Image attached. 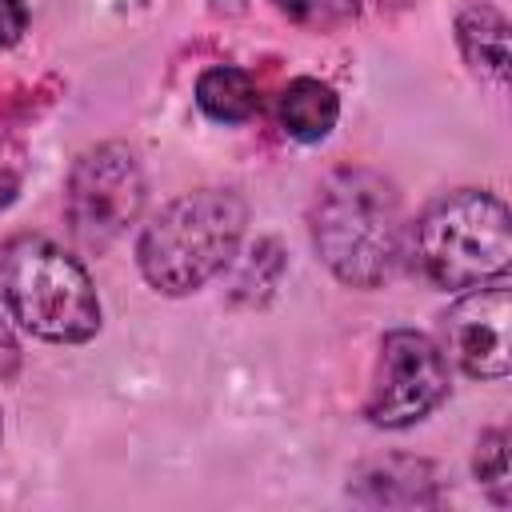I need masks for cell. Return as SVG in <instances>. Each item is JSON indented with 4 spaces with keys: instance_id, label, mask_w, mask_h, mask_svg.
Instances as JSON below:
<instances>
[{
    "instance_id": "obj_1",
    "label": "cell",
    "mask_w": 512,
    "mask_h": 512,
    "mask_svg": "<svg viewBox=\"0 0 512 512\" xmlns=\"http://www.w3.org/2000/svg\"><path fill=\"white\" fill-rule=\"evenodd\" d=\"M308 236L340 284H388L408 252V224L396 184L364 164L328 172L308 208Z\"/></svg>"
},
{
    "instance_id": "obj_2",
    "label": "cell",
    "mask_w": 512,
    "mask_h": 512,
    "mask_svg": "<svg viewBox=\"0 0 512 512\" xmlns=\"http://www.w3.org/2000/svg\"><path fill=\"white\" fill-rule=\"evenodd\" d=\"M248 228V204L232 188H196L168 200L136 240L140 276L164 296H188L220 276Z\"/></svg>"
},
{
    "instance_id": "obj_3",
    "label": "cell",
    "mask_w": 512,
    "mask_h": 512,
    "mask_svg": "<svg viewBox=\"0 0 512 512\" xmlns=\"http://www.w3.org/2000/svg\"><path fill=\"white\" fill-rule=\"evenodd\" d=\"M0 300L24 332L48 344H84L100 332L88 268L48 236L24 232L0 244Z\"/></svg>"
},
{
    "instance_id": "obj_4",
    "label": "cell",
    "mask_w": 512,
    "mask_h": 512,
    "mask_svg": "<svg viewBox=\"0 0 512 512\" xmlns=\"http://www.w3.org/2000/svg\"><path fill=\"white\" fill-rule=\"evenodd\" d=\"M420 276L444 292L504 280L512 264L508 204L484 188H456L432 200L408 232Z\"/></svg>"
},
{
    "instance_id": "obj_5",
    "label": "cell",
    "mask_w": 512,
    "mask_h": 512,
    "mask_svg": "<svg viewBox=\"0 0 512 512\" xmlns=\"http://www.w3.org/2000/svg\"><path fill=\"white\" fill-rule=\"evenodd\" d=\"M144 172L128 144L104 140L80 152L64 180V216L84 248H108L120 240L144 208Z\"/></svg>"
},
{
    "instance_id": "obj_6",
    "label": "cell",
    "mask_w": 512,
    "mask_h": 512,
    "mask_svg": "<svg viewBox=\"0 0 512 512\" xmlns=\"http://www.w3.org/2000/svg\"><path fill=\"white\" fill-rule=\"evenodd\" d=\"M448 396V360L444 348L416 332V328H392L380 340L372 388L364 400V416L376 428L400 432L420 424L428 412L440 408Z\"/></svg>"
},
{
    "instance_id": "obj_7",
    "label": "cell",
    "mask_w": 512,
    "mask_h": 512,
    "mask_svg": "<svg viewBox=\"0 0 512 512\" xmlns=\"http://www.w3.org/2000/svg\"><path fill=\"white\" fill-rule=\"evenodd\" d=\"M512 292L504 280L464 288L460 300L444 312V352L472 380H504L512 368L508 352Z\"/></svg>"
},
{
    "instance_id": "obj_8",
    "label": "cell",
    "mask_w": 512,
    "mask_h": 512,
    "mask_svg": "<svg viewBox=\"0 0 512 512\" xmlns=\"http://www.w3.org/2000/svg\"><path fill=\"white\" fill-rule=\"evenodd\" d=\"M348 492H352V500L372 504V508H432L440 500L432 464L416 460V456L372 460L368 468L356 472Z\"/></svg>"
},
{
    "instance_id": "obj_9",
    "label": "cell",
    "mask_w": 512,
    "mask_h": 512,
    "mask_svg": "<svg viewBox=\"0 0 512 512\" xmlns=\"http://www.w3.org/2000/svg\"><path fill=\"white\" fill-rule=\"evenodd\" d=\"M452 32H456V48H460L464 64L480 80L504 88L508 84V20H504V12L492 4H468V8H460Z\"/></svg>"
},
{
    "instance_id": "obj_10",
    "label": "cell",
    "mask_w": 512,
    "mask_h": 512,
    "mask_svg": "<svg viewBox=\"0 0 512 512\" xmlns=\"http://www.w3.org/2000/svg\"><path fill=\"white\" fill-rule=\"evenodd\" d=\"M276 116H280L284 136H292L300 144H320V140H328V132L340 120V96L332 84H324L316 76H296L284 84Z\"/></svg>"
},
{
    "instance_id": "obj_11",
    "label": "cell",
    "mask_w": 512,
    "mask_h": 512,
    "mask_svg": "<svg viewBox=\"0 0 512 512\" xmlns=\"http://www.w3.org/2000/svg\"><path fill=\"white\" fill-rule=\"evenodd\" d=\"M196 108L216 124H244L256 116L260 96L244 68L236 64H212L196 76Z\"/></svg>"
},
{
    "instance_id": "obj_12",
    "label": "cell",
    "mask_w": 512,
    "mask_h": 512,
    "mask_svg": "<svg viewBox=\"0 0 512 512\" xmlns=\"http://www.w3.org/2000/svg\"><path fill=\"white\" fill-rule=\"evenodd\" d=\"M472 472H476L480 488L488 492V500H492L496 508H508V500H512V480H508V432H504V428H488V432L476 440Z\"/></svg>"
},
{
    "instance_id": "obj_13",
    "label": "cell",
    "mask_w": 512,
    "mask_h": 512,
    "mask_svg": "<svg viewBox=\"0 0 512 512\" xmlns=\"http://www.w3.org/2000/svg\"><path fill=\"white\" fill-rule=\"evenodd\" d=\"M268 4L284 12L292 24L312 32H332L360 16V0H268Z\"/></svg>"
},
{
    "instance_id": "obj_14",
    "label": "cell",
    "mask_w": 512,
    "mask_h": 512,
    "mask_svg": "<svg viewBox=\"0 0 512 512\" xmlns=\"http://www.w3.org/2000/svg\"><path fill=\"white\" fill-rule=\"evenodd\" d=\"M20 176H24V152H20V144L0 128V212L16 200Z\"/></svg>"
},
{
    "instance_id": "obj_15",
    "label": "cell",
    "mask_w": 512,
    "mask_h": 512,
    "mask_svg": "<svg viewBox=\"0 0 512 512\" xmlns=\"http://www.w3.org/2000/svg\"><path fill=\"white\" fill-rule=\"evenodd\" d=\"M24 32H28V8L20 0H0V52L20 44Z\"/></svg>"
},
{
    "instance_id": "obj_16",
    "label": "cell",
    "mask_w": 512,
    "mask_h": 512,
    "mask_svg": "<svg viewBox=\"0 0 512 512\" xmlns=\"http://www.w3.org/2000/svg\"><path fill=\"white\" fill-rule=\"evenodd\" d=\"M16 372H20V344H16L12 328H8L4 316H0V384L16 380Z\"/></svg>"
},
{
    "instance_id": "obj_17",
    "label": "cell",
    "mask_w": 512,
    "mask_h": 512,
    "mask_svg": "<svg viewBox=\"0 0 512 512\" xmlns=\"http://www.w3.org/2000/svg\"><path fill=\"white\" fill-rule=\"evenodd\" d=\"M416 0H360V8H376V12H404Z\"/></svg>"
}]
</instances>
